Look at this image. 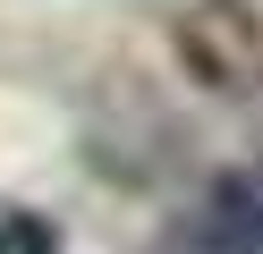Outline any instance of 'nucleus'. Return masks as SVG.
<instances>
[{
    "mask_svg": "<svg viewBox=\"0 0 263 254\" xmlns=\"http://www.w3.org/2000/svg\"><path fill=\"white\" fill-rule=\"evenodd\" d=\"M187 254H212V246H187Z\"/></svg>",
    "mask_w": 263,
    "mask_h": 254,
    "instance_id": "nucleus-3",
    "label": "nucleus"
},
{
    "mask_svg": "<svg viewBox=\"0 0 263 254\" xmlns=\"http://www.w3.org/2000/svg\"><path fill=\"white\" fill-rule=\"evenodd\" d=\"M195 246H212V254H263V161L221 169V178L204 186Z\"/></svg>",
    "mask_w": 263,
    "mask_h": 254,
    "instance_id": "nucleus-1",
    "label": "nucleus"
},
{
    "mask_svg": "<svg viewBox=\"0 0 263 254\" xmlns=\"http://www.w3.org/2000/svg\"><path fill=\"white\" fill-rule=\"evenodd\" d=\"M0 254H51V220L9 212V220H0Z\"/></svg>",
    "mask_w": 263,
    "mask_h": 254,
    "instance_id": "nucleus-2",
    "label": "nucleus"
}]
</instances>
